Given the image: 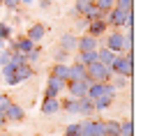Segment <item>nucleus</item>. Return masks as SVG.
I'll return each instance as SVG.
<instances>
[{
	"label": "nucleus",
	"instance_id": "1",
	"mask_svg": "<svg viewBox=\"0 0 150 136\" xmlns=\"http://www.w3.org/2000/svg\"><path fill=\"white\" fill-rule=\"evenodd\" d=\"M111 74H120V76L129 78L134 74V53H118L111 62Z\"/></svg>",
	"mask_w": 150,
	"mask_h": 136
},
{
	"label": "nucleus",
	"instance_id": "2",
	"mask_svg": "<svg viewBox=\"0 0 150 136\" xmlns=\"http://www.w3.org/2000/svg\"><path fill=\"white\" fill-rule=\"evenodd\" d=\"M86 76L90 83H104V81H111V67H106V65H102L99 60H95L90 65H86Z\"/></svg>",
	"mask_w": 150,
	"mask_h": 136
},
{
	"label": "nucleus",
	"instance_id": "3",
	"mask_svg": "<svg viewBox=\"0 0 150 136\" xmlns=\"http://www.w3.org/2000/svg\"><path fill=\"white\" fill-rule=\"evenodd\" d=\"M134 16V9H120V7H113L111 12L106 14V25L109 28H115V30H122L127 25V21Z\"/></svg>",
	"mask_w": 150,
	"mask_h": 136
},
{
	"label": "nucleus",
	"instance_id": "4",
	"mask_svg": "<svg viewBox=\"0 0 150 136\" xmlns=\"http://www.w3.org/2000/svg\"><path fill=\"white\" fill-rule=\"evenodd\" d=\"M104 46L111 49L115 56H118V53H125V32H120V30L109 32V35L104 37Z\"/></svg>",
	"mask_w": 150,
	"mask_h": 136
},
{
	"label": "nucleus",
	"instance_id": "5",
	"mask_svg": "<svg viewBox=\"0 0 150 136\" xmlns=\"http://www.w3.org/2000/svg\"><path fill=\"white\" fill-rule=\"evenodd\" d=\"M81 136H104V120H90L86 118L83 122H79Z\"/></svg>",
	"mask_w": 150,
	"mask_h": 136
},
{
	"label": "nucleus",
	"instance_id": "6",
	"mask_svg": "<svg viewBox=\"0 0 150 136\" xmlns=\"http://www.w3.org/2000/svg\"><path fill=\"white\" fill-rule=\"evenodd\" d=\"M88 85H90V81H88V76L83 78V81H67L65 83V90L69 92V97H83L86 92H88Z\"/></svg>",
	"mask_w": 150,
	"mask_h": 136
},
{
	"label": "nucleus",
	"instance_id": "7",
	"mask_svg": "<svg viewBox=\"0 0 150 136\" xmlns=\"http://www.w3.org/2000/svg\"><path fill=\"white\" fill-rule=\"evenodd\" d=\"M95 49H99V39H97V37L88 35V32H83L81 37H76V53H83V51H95Z\"/></svg>",
	"mask_w": 150,
	"mask_h": 136
},
{
	"label": "nucleus",
	"instance_id": "8",
	"mask_svg": "<svg viewBox=\"0 0 150 136\" xmlns=\"http://www.w3.org/2000/svg\"><path fill=\"white\" fill-rule=\"evenodd\" d=\"M65 83H67V81L56 78V76L49 74V78H46V88H44V97H58V95L65 90Z\"/></svg>",
	"mask_w": 150,
	"mask_h": 136
},
{
	"label": "nucleus",
	"instance_id": "9",
	"mask_svg": "<svg viewBox=\"0 0 150 136\" xmlns=\"http://www.w3.org/2000/svg\"><path fill=\"white\" fill-rule=\"evenodd\" d=\"M109 30V25H106V21L104 19H95V21H88V25H86V32L88 35H93V37H104V32Z\"/></svg>",
	"mask_w": 150,
	"mask_h": 136
},
{
	"label": "nucleus",
	"instance_id": "10",
	"mask_svg": "<svg viewBox=\"0 0 150 136\" xmlns=\"http://www.w3.org/2000/svg\"><path fill=\"white\" fill-rule=\"evenodd\" d=\"M0 76H2V81H5L9 88L16 85V83H19V78H16V65H14V62L2 65V67H0Z\"/></svg>",
	"mask_w": 150,
	"mask_h": 136
},
{
	"label": "nucleus",
	"instance_id": "11",
	"mask_svg": "<svg viewBox=\"0 0 150 136\" xmlns=\"http://www.w3.org/2000/svg\"><path fill=\"white\" fill-rule=\"evenodd\" d=\"M5 118H7V122H12V125H14V122H23V120H25V111L21 109L19 104L12 101V104L5 109Z\"/></svg>",
	"mask_w": 150,
	"mask_h": 136
},
{
	"label": "nucleus",
	"instance_id": "12",
	"mask_svg": "<svg viewBox=\"0 0 150 136\" xmlns=\"http://www.w3.org/2000/svg\"><path fill=\"white\" fill-rule=\"evenodd\" d=\"M39 111H42L44 116H56L58 111H60V99H58V97H44V99H42Z\"/></svg>",
	"mask_w": 150,
	"mask_h": 136
},
{
	"label": "nucleus",
	"instance_id": "13",
	"mask_svg": "<svg viewBox=\"0 0 150 136\" xmlns=\"http://www.w3.org/2000/svg\"><path fill=\"white\" fill-rule=\"evenodd\" d=\"M95 113V101L88 95H83V97H79V116L83 118H90Z\"/></svg>",
	"mask_w": 150,
	"mask_h": 136
},
{
	"label": "nucleus",
	"instance_id": "14",
	"mask_svg": "<svg viewBox=\"0 0 150 136\" xmlns=\"http://www.w3.org/2000/svg\"><path fill=\"white\" fill-rule=\"evenodd\" d=\"M46 30H49V28H46L44 23H33V25H30V28L25 30V37H28V39H33V42L37 44L39 39L46 35Z\"/></svg>",
	"mask_w": 150,
	"mask_h": 136
},
{
	"label": "nucleus",
	"instance_id": "15",
	"mask_svg": "<svg viewBox=\"0 0 150 136\" xmlns=\"http://www.w3.org/2000/svg\"><path fill=\"white\" fill-rule=\"evenodd\" d=\"M51 76L56 78H62V81H67L69 78V62H56L53 67H51V72H49Z\"/></svg>",
	"mask_w": 150,
	"mask_h": 136
},
{
	"label": "nucleus",
	"instance_id": "16",
	"mask_svg": "<svg viewBox=\"0 0 150 136\" xmlns=\"http://www.w3.org/2000/svg\"><path fill=\"white\" fill-rule=\"evenodd\" d=\"M86 78V65H81V62H72L69 65V78L67 81H83Z\"/></svg>",
	"mask_w": 150,
	"mask_h": 136
},
{
	"label": "nucleus",
	"instance_id": "17",
	"mask_svg": "<svg viewBox=\"0 0 150 136\" xmlns=\"http://www.w3.org/2000/svg\"><path fill=\"white\" fill-rule=\"evenodd\" d=\"M60 46H62L65 51H69V53H76V35L74 32H65V35L60 37Z\"/></svg>",
	"mask_w": 150,
	"mask_h": 136
},
{
	"label": "nucleus",
	"instance_id": "18",
	"mask_svg": "<svg viewBox=\"0 0 150 136\" xmlns=\"http://www.w3.org/2000/svg\"><path fill=\"white\" fill-rule=\"evenodd\" d=\"M33 74H35V69H33V65H28V62H23V65H19V67H16V78H19V83L30 81V78H33Z\"/></svg>",
	"mask_w": 150,
	"mask_h": 136
},
{
	"label": "nucleus",
	"instance_id": "19",
	"mask_svg": "<svg viewBox=\"0 0 150 136\" xmlns=\"http://www.w3.org/2000/svg\"><path fill=\"white\" fill-rule=\"evenodd\" d=\"M60 111H65L69 116H79V99L69 97V99H65V101H60Z\"/></svg>",
	"mask_w": 150,
	"mask_h": 136
},
{
	"label": "nucleus",
	"instance_id": "20",
	"mask_svg": "<svg viewBox=\"0 0 150 136\" xmlns=\"http://www.w3.org/2000/svg\"><path fill=\"white\" fill-rule=\"evenodd\" d=\"M113 58H115V53H113L111 49H106V46H102V49H97V60H99L102 65H106V67H111Z\"/></svg>",
	"mask_w": 150,
	"mask_h": 136
},
{
	"label": "nucleus",
	"instance_id": "21",
	"mask_svg": "<svg viewBox=\"0 0 150 136\" xmlns=\"http://www.w3.org/2000/svg\"><path fill=\"white\" fill-rule=\"evenodd\" d=\"M93 101H95V111H106V109L113 104V95H104V92H102V95L95 97Z\"/></svg>",
	"mask_w": 150,
	"mask_h": 136
},
{
	"label": "nucleus",
	"instance_id": "22",
	"mask_svg": "<svg viewBox=\"0 0 150 136\" xmlns=\"http://www.w3.org/2000/svg\"><path fill=\"white\" fill-rule=\"evenodd\" d=\"M90 5H93V0H74V7H72V12H69V14H72V16H83V14H86V9H88V7H90Z\"/></svg>",
	"mask_w": 150,
	"mask_h": 136
},
{
	"label": "nucleus",
	"instance_id": "23",
	"mask_svg": "<svg viewBox=\"0 0 150 136\" xmlns=\"http://www.w3.org/2000/svg\"><path fill=\"white\" fill-rule=\"evenodd\" d=\"M104 136H120V120H104Z\"/></svg>",
	"mask_w": 150,
	"mask_h": 136
},
{
	"label": "nucleus",
	"instance_id": "24",
	"mask_svg": "<svg viewBox=\"0 0 150 136\" xmlns=\"http://www.w3.org/2000/svg\"><path fill=\"white\" fill-rule=\"evenodd\" d=\"M83 19L86 21H95V19H106V14H104V12H102V9H99V7H97V5H90V7H88V9H86V14H83Z\"/></svg>",
	"mask_w": 150,
	"mask_h": 136
},
{
	"label": "nucleus",
	"instance_id": "25",
	"mask_svg": "<svg viewBox=\"0 0 150 136\" xmlns=\"http://www.w3.org/2000/svg\"><path fill=\"white\" fill-rule=\"evenodd\" d=\"M97 60V49L95 51H83V53H76V62H81V65H90Z\"/></svg>",
	"mask_w": 150,
	"mask_h": 136
},
{
	"label": "nucleus",
	"instance_id": "26",
	"mask_svg": "<svg viewBox=\"0 0 150 136\" xmlns=\"http://www.w3.org/2000/svg\"><path fill=\"white\" fill-rule=\"evenodd\" d=\"M69 56H72V53H69V51H65L62 46H58L56 51H53V60H56V62H67Z\"/></svg>",
	"mask_w": 150,
	"mask_h": 136
},
{
	"label": "nucleus",
	"instance_id": "27",
	"mask_svg": "<svg viewBox=\"0 0 150 136\" xmlns=\"http://www.w3.org/2000/svg\"><path fill=\"white\" fill-rule=\"evenodd\" d=\"M93 2L102 9V12H104V14H109L113 7H115V0H93Z\"/></svg>",
	"mask_w": 150,
	"mask_h": 136
},
{
	"label": "nucleus",
	"instance_id": "28",
	"mask_svg": "<svg viewBox=\"0 0 150 136\" xmlns=\"http://www.w3.org/2000/svg\"><path fill=\"white\" fill-rule=\"evenodd\" d=\"M102 92H104L102 83H90V85H88V92H86V95H88L90 99H95V97H99Z\"/></svg>",
	"mask_w": 150,
	"mask_h": 136
},
{
	"label": "nucleus",
	"instance_id": "29",
	"mask_svg": "<svg viewBox=\"0 0 150 136\" xmlns=\"http://www.w3.org/2000/svg\"><path fill=\"white\" fill-rule=\"evenodd\" d=\"M111 83H113V88H115V90H118V88H127L129 78H127V76H120V74H113V76H111Z\"/></svg>",
	"mask_w": 150,
	"mask_h": 136
},
{
	"label": "nucleus",
	"instance_id": "30",
	"mask_svg": "<svg viewBox=\"0 0 150 136\" xmlns=\"http://www.w3.org/2000/svg\"><path fill=\"white\" fill-rule=\"evenodd\" d=\"M120 136H134V125H132V120L120 122Z\"/></svg>",
	"mask_w": 150,
	"mask_h": 136
},
{
	"label": "nucleus",
	"instance_id": "31",
	"mask_svg": "<svg viewBox=\"0 0 150 136\" xmlns=\"http://www.w3.org/2000/svg\"><path fill=\"white\" fill-rule=\"evenodd\" d=\"M39 56H42V49H37V44H35V49L25 56V62H28V65H35V62L39 60Z\"/></svg>",
	"mask_w": 150,
	"mask_h": 136
},
{
	"label": "nucleus",
	"instance_id": "32",
	"mask_svg": "<svg viewBox=\"0 0 150 136\" xmlns=\"http://www.w3.org/2000/svg\"><path fill=\"white\" fill-rule=\"evenodd\" d=\"M65 136H81V127H79V122H69V125L65 127Z\"/></svg>",
	"mask_w": 150,
	"mask_h": 136
},
{
	"label": "nucleus",
	"instance_id": "33",
	"mask_svg": "<svg viewBox=\"0 0 150 136\" xmlns=\"http://www.w3.org/2000/svg\"><path fill=\"white\" fill-rule=\"evenodd\" d=\"M12 32H14V30H12V25H9V23H0V37H2V39L14 37Z\"/></svg>",
	"mask_w": 150,
	"mask_h": 136
},
{
	"label": "nucleus",
	"instance_id": "34",
	"mask_svg": "<svg viewBox=\"0 0 150 136\" xmlns=\"http://www.w3.org/2000/svg\"><path fill=\"white\" fill-rule=\"evenodd\" d=\"M0 5H5L9 12H16L21 7V0H0Z\"/></svg>",
	"mask_w": 150,
	"mask_h": 136
},
{
	"label": "nucleus",
	"instance_id": "35",
	"mask_svg": "<svg viewBox=\"0 0 150 136\" xmlns=\"http://www.w3.org/2000/svg\"><path fill=\"white\" fill-rule=\"evenodd\" d=\"M9 104H12V97L5 95V92H0V111H2V113H5V109H7Z\"/></svg>",
	"mask_w": 150,
	"mask_h": 136
},
{
	"label": "nucleus",
	"instance_id": "36",
	"mask_svg": "<svg viewBox=\"0 0 150 136\" xmlns=\"http://www.w3.org/2000/svg\"><path fill=\"white\" fill-rule=\"evenodd\" d=\"M115 7H120V9H134V0H115Z\"/></svg>",
	"mask_w": 150,
	"mask_h": 136
},
{
	"label": "nucleus",
	"instance_id": "37",
	"mask_svg": "<svg viewBox=\"0 0 150 136\" xmlns=\"http://www.w3.org/2000/svg\"><path fill=\"white\" fill-rule=\"evenodd\" d=\"M9 60H12V53H9L7 49H2V51H0V67H2V65H7Z\"/></svg>",
	"mask_w": 150,
	"mask_h": 136
},
{
	"label": "nucleus",
	"instance_id": "38",
	"mask_svg": "<svg viewBox=\"0 0 150 136\" xmlns=\"http://www.w3.org/2000/svg\"><path fill=\"white\" fill-rule=\"evenodd\" d=\"M86 25H88V21L83 16H76V30H86Z\"/></svg>",
	"mask_w": 150,
	"mask_h": 136
},
{
	"label": "nucleus",
	"instance_id": "39",
	"mask_svg": "<svg viewBox=\"0 0 150 136\" xmlns=\"http://www.w3.org/2000/svg\"><path fill=\"white\" fill-rule=\"evenodd\" d=\"M7 125H9V122H7V118H5V113L0 111V129H5Z\"/></svg>",
	"mask_w": 150,
	"mask_h": 136
},
{
	"label": "nucleus",
	"instance_id": "40",
	"mask_svg": "<svg viewBox=\"0 0 150 136\" xmlns=\"http://www.w3.org/2000/svg\"><path fill=\"white\" fill-rule=\"evenodd\" d=\"M39 7H42V9H49V7H51V0H39Z\"/></svg>",
	"mask_w": 150,
	"mask_h": 136
},
{
	"label": "nucleus",
	"instance_id": "41",
	"mask_svg": "<svg viewBox=\"0 0 150 136\" xmlns=\"http://www.w3.org/2000/svg\"><path fill=\"white\" fill-rule=\"evenodd\" d=\"M33 2H37V0H21V5H33Z\"/></svg>",
	"mask_w": 150,
	"mask_h": 136
},
{
	"label": "nucleus",
	"instance_id": "42",
	"mask_svg": "<svg viewBox=\"0 0 150 136\" xmlns=\"http://www.w3.org/2000/svg\"><path fill=\"white\" fill-rule=\"evenodd\" d=\"M0 81H2V76H0Z\"/></svg>",
	"mask_w": 150,
	"mask_h": 136
}]
</instances>
